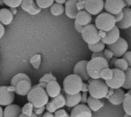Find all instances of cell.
<instances>
[{"label": "cell", "instance_id": "41", "mask_svg": "<svg viewBox=\"0 0 131 117\" xmlns=\"http://www.w3.org/2000/svg\"><path fill=\"white\" fill-rule=\"evenodd\" d=\"M123 58L127 62L128 66L130 67H131V52L130 51H127L124 54V55L122 56Z\"/></svg>", "mask_w": 131, "mask_h": 117}, {"label": "cell", "instance_id": "35", "mask_svg": "<svg viewBox=\"0 0 131 117\" xmlns=\"http://www.w3.org/2000/svg\"><path fill=\"white\" fill-rule=\"evenodd\" d=\"M38 6L41 8H47L50 7L54 2V0H35Z\"/></svg>", "mask_w": 131, "mask_h": 117}, {"label": "cell", "instance_id": "31", "mask_svg": "<svg viewBox=\"0 0 131 117\" xmlns=\"http://www.w3.org/2000/svg\"><path fill=\"white\" fill-rule=\"evenodd\" d=\"M88 48L93 52H100V51H103L104 50L105 44L100 40L99 41H97L94 44H88Z\"/></svg>", "mask_w": 131, "mask_h": 117}, {"label": "cell", "instance_id": "36", "mask_svg": "<svg viewBox=\"0 0 131 117\" xmlns=\"http://www.w3.org/2000/svg\"><path fill=\"white\" fill-rule=\"evenodd\" d=\"M21 113H23L25 116H30L33 113V106L31 103H26L21 109Z\"/></svg>", "mask_w": 131, "mask_h": 117}, {"label": "cell", "instance_id": "59", "mask_svg": "<svg viewBox=\"0 0 131 117\" xmlns=\"http://www.w3.org/2000/svg\"><path fill=\"white\" fill-rule=\"evenodd\" d=\"M103 1H104V2H105V1H106V0H103Z\"/></svg>", "mask_w": 131, "mask_h": 117}, {"label": "cell", "instance_id": "27", "mask_svg": "<svg viewBox=\"0 0 131 117\" xmlns=\"http://www.w3.org/2000/svg\"><path fill=\"white\" fill-rule=\"evenodd\" d=\"M124 110L125 113L128 115H131V91L129 90L127 93H125L124 99L123 101Z\"/></svg>", "mask_w": 131, "mask_h": 117}, {"label": "cell", "instance_id": "9", "mask_svg": "<svg viewBox=\"0 0 131 117\" xmlns=\"http://www.w3.org/2000/svg\"><path fill=\"white\" fill-rule=\"evenodd\" d=\"M15 99V87H0V106L12 104Z\"/></svg>", "mask_w": 131, "mask_h": 117}, {"label": "cell", "instance_id": "57", "mask_svg": "<svg viewBox=\"0 0 131 117\" xmlns=\"http://www.w3.org/2000/svg\"><path fill=\"white\" fill-rule=\"evenodd\" d=\"M124 117H131V115H128V114H125V116H124Z\"/></svg>", "mask_w": 131, "mask_h": 117}, {"label": "cell", "instance_id": "44", "mask_svg": "<svg viewBox=\"0 0 131 117\" xmlns=\"http://www.w3.org/2000/svg\"><path fill=\"white\" fill-rule=\"evenodd\" d=\"M88 92H84L82 94H81V102L84 104L87 103V101H88Z\"/></svg>", "mask_w": 131, "mask_h": 117}, {"label": "cell", "instance_id": "6", "mask_svg": "<svg viewBox=\"0 0 131 117\" xmlns=\"http://www.w3.org/2000/svg\"><path fill=\"white\" fill-rule=\"evenodd\" d=\"M81 33L84 41L88 43V44H94L101 40V37L98 33V29L94 25L89 24L84 25Z\"/></svg>", "mask_w": 131, "mask_h": 117}, {"label": "cell", "instance_id": "14", "mask_svg": "<svg viewBox=\"0 0 131 117\" xmlns=\"http://www.w3.org/2000/svg\"><path fill=\"white\" fill-rule=\"evenodd\" d=\"M20 5L25 11L31 15L38 14L41 10V8L38 6L35 0H22Z\"/></svg>", "mask_w": 131, "mask_h": 117}, {"label": "cell", "instance_id": "43", "mask_svg": "<svg viewBox=\"0 0 131 117\" xmlns=\"http://www.w3.org/2000/svg\"><path fill=\"white\" fill-rule=\"evenodd\" d=\"M113 15L114 16V18H115L116 22H117V21H121V20L122 19V18H123V15H124V14H123V11H120V12H119V13H117V14H114V15Z\"/></svg>", "mask_w": 131, "mask_h": 117}, {"label": "cell", "instance_id": "1", "mask_svg": "<svg viewBox=\"0 0 131 117\" xmlns=\"http://www.w3.org/2000/svg\"><path fill=\"white\" fill-rule=\"evenodd\" d=\"M27 96L28 103H31L33 107H45L49 100L45 90L37 85L31 87Z\"/></svg>", "mask_w": 131, "mask_h": 117}, {"label": "cell", "instance_id": "30", "mask_svg": "<svg viewBox=\"0 0 131 117\" xmlns=\"http://www.w3.org/2000/svg\"><path fill=\"white\" fill-rule=\"evenodd\" d=\"M114 65L115 67V68L117 69H119V70H121L123 71H126L128 67H130L128 66V64L127 62L124 59V58H119V59H116L114 63Z\"/></svg>", "mask_w": 131, "mask_h": 117}, {"label": "cell", "instance_id": "15", "mask_svg": "<svg viewBox=\"0 0 131 117\" xmlns=\"http://www.w3.org/2000/svg\"><path fill=\"white\" fill-rule=\"evenodd\" d=\"M123 18L121 21L116 22V26L118 28L127 29L131 26V9L129 7H124L123 8Z\"/></svg>", "mask_w": 131, "mask_h": 117}, {"label": "cell", "instance_id": "13", "mask_svg": "<svg viewBox=\"0 0 131 117\" xmlns=\"http://www.w3.org/2000/svg\"><path fill=\"white\" fill-rule=\"evenodd\" d=\"M92 111L84 103L78 104L74 107L71 113L70 117H91Z\"/></svg>", "mask_w": 131, "mask_h": 117}, {"label": "cell", "instance_id": "33", "mask_svg": "<svg viewBox=\"0 0 131 117\" xmlns=\"http://www.w3.org/2000/svg\"><path fill=\"white\" fill-rule=\"evenodd\" d=\"M125 73V80L124 84L123 85V88L127 89V90H130L131 89V68L128 67L127 71L124 72Z\"/></svg>", "mask_w": 131, "mask_h": 117}, {"label": "cell", "instance_id": "18", "mask_svg": "<svg viewBox=\"0 0 131 117\" xmlns=\"http://www.w3.org/2000/svg\"><path fill=\"white\" fill-rule=\"evenodd\" d=\"M79 0H67L65 2L64 11L66 15L70 18H75L78 9L77 8V3Z\"/></svg>", "mask_w": 131, "mask_h": 117}, {"label": "cell", "instance_id": "8", "mask_svg": "<svg viewBox=\"0 0 131 117\" xmlns=\"http://www.w3.org/2000/svg\"><path fill=\"white\" fill-rule=\"evenodd\" d=\"M107 48L112 51L114 57H121L128 50V44L123 38H119L117 41L111 44H107Z\"/></svg>", "mask_w": 131, "mask_h": 117}, {"label": "cell", "instance_id": "17", "mask_svg": "<svg viewBox=\"0 0 131 117\" xmlns=\"http://www.w3.org/2000/svg\"><path fill=\"white\" fill-rule=\"evenodd\" d=\"M31 89V80H22L15 86V93L20 96H26Z\"/></svg>", "mask_w": 131, "mask_h": 117}, {"label": "cell", "instance_id": "55", "mask_svg": "<svg viewBox=\"0 0 131 117\" xmlns=\"http://www.w3.org/2000/svg\"><path fill=\"white\" fill-rule=\"evenodd\" d=\"M11 9H12V14L14 15V14L16 12V9H15V8H11Z\"/></svg>", "mask_w": 131, "mask_h": 117}, {"label": "cell", "instance_id": "51", "mask_svg": "<svg viewBox=\"0 0 131 117\" xmlns=\"http://www.w3.org/2000/svg\"><path fill=\"white\" fill-rule=\"evenodd\" d=\"M46 85H47V84H45V83H39V84H38L37 86H38V87H42V88H44V89L45 90Z\"/></svg>", "mask_w": 131, "mask_h": 117}, {"label": "cell", "instance_id": "53", "mask_svg": "<svg viewBox=\"0 0 131 117\" xmlns=\"http://www.w3.org/2000/svg\"><path fill=\"white\" fill-rule=\"evenodd\" d=\"M126 4H127V6H130L131 5V0H124Z\"/></svg>", "mask_w": 131, "mask_h": 117}, {"label": "cell", "instance_id": "54", "mask_svg": "<svg viewBox=\"0 0 131 117\" xmlns=\"http://www.w3.org/2000/svg\"><path fill=\"white\" fill-rule=\"evenodd\" d=\"M0 117H3V110L2 107H0Z\"/></svg>", "mask_w": 131, "mask_h": 117}, {"label": "cell", "instance_id": "11", "mask_svg": "<svg viewBox=\"0 0 131 117\" xmlns=\"http://www.w3.org/2000/svg\"><path fill=\"white\" fill-rule=\"evenodd\" d=\"M104 2L103 0H86L84 8L88 13L92 15H99L104 9Z\"/></svg>", "mask_w": 131, "mask_h": 117}, {"label": "cell", "instance_id": "20", "mask_svg": "<svg viewBox=\"0 0 131 117\" xmlns=\"http://www.w3.org/2000/svg\"><path fill=\"white\" fill-rule=\"evenodd\" d=\"M75 21L83 26L89 25L92 21V15L85 10H80L76 15Z\"/></svg>", "mask_w": 131, "mask_h": 117}, {"label": "cell", "instance_id": "38", "mask_svg": "<svg viewBox=\"0 0 131 117\" xmlns=\"http://www.w3.org/2000/svg\"><path fill=\"white\" fill-rule=\"evenodd\" d=\"M22 0H3V2L5 5H8L10 8H17L18 7Z\"/></svg>", "mask_w": 131, "mask_h": 117}, {"label": "cell", "instance_id": "48", "mask_svg": "<svg viewBox=\"0 0 131 117\" xmlns=\"http://www.w3.org/2000/svg\"><path fill=\"white\" fill-rule=\"evenodd\" d=\"M5 34V28L3 26V25L2 23H0V39L3 37Z\"/></svg>", "mask_w": 131, "mask_h": 117}, {"label": "cell", "instance_id": "28", "mask_svg": "<svg viewBox=\"0 0 131 117\" xmlns=\"http://www.w3.org/2000/svg\"><path fill=\"white\" fill-rule=\"evenodd\" d=\"M50 11L53 15L58 16V15H61L64 13V8L62 5V4H59V3H53L51 6H50Z\"/></svg>", "mask_w": 131, "mask_h": 117}, {"label": "cell", "instance_id": "50", "mask_svg": "<svg viewBox=\"0 0 131 117\" xmlns=\"http://www.w3.org/2000/svg\"><path fill=\"white\" fill-rule=\"evenodd\" d=\"M18 117H38L36 114H35V113H32L31 114V116H25V115H24L23 113H21L20 114V116Z\"/></svg>", "mask_w": 131, "mask_h": 117}, {"label": "cell", "instance_id": "58", "mask_svg": "<svg viewBox=\"0 0 131 117\" xmlns=\"http://www.w3.org/2000/svg\"><path fill=\"white\" fill-rule=\"evenodd\" d=\"M79 1H81V2H82V1H86V0H79Z\"/></svg>", "mask_w": 131, "mask_h": 117}, {"label": "cell", "instance_id": "4", "mask_svg": "<svg viewBox=\"0 0 131 117\" xmlns=\"http://www.w3.org/2000/svg\"><path fill=\"white\" fill-rule=\"evenodd\" d=\"M81 78L76 74H70L67 76L63 82L64 91L68 94H77L81 92L82 86Z\"/></svg>", "mask_w": 131, "mask_h": 117}, {"label": "cell", "instance_id": "5", "mask_svg": "<svg viewBox=\"0 0 131 117\" xmlns=\"http://www.w3.org/2000/svg\"><path fill=\"white\" fill-rule=\"evenodd\" d=\"M116 25L114 16L108 12H103L98 15L95 21V26L97 29L108 31L112 29Z\"/></svg>", "mask_w": 131, "mask_h": 117}, {"label": "cell", "instance_id": "16", "mask_svg": "<svg viewBox=\"0 0 131 117\" xmlns=\"http://www.w3.org/2000/svg\"><path fill=\"white\" fill-rule=\"evenodd\" d=\"M87 64L88 61H81L76 64L74 68V74L79 76L84 81H87L90 78L87 72Z\"/></svg>", "mask_w": 131, "mask_h": 117}, {"label": "cell", "instance_id": "32", "mask_svg": "<svg viewBox=\"0 0 131 117\" xmlns=\"http://www.w3.org/2000/svg\"><path fill=\"white\" fill-rule=\"evenodd\" d=\"M22 80H31L30 78L28 77V76L25 74L23 73H19L18 74H16L15 76L13 77V78L11 80V86L15 87L17 83H18L19 81Z\"/></svg>", "mask_w": 131, "mask_h": 117}, {"label": "cell", "instance_id": "47", "mask_svg": "<svg viewBox=\"0 0 131 117\" xmlns=\"http://www.w3.org/2000/svg\"><path fill=\"white\" fill-rule=\"evenodd\" d=\"M81 91L84 92H88V84H85V83H82V86H81Z\"/></svg>", "mask_w": 131, "mask_h": 117}, {"label": "cell", "instance_id": "22", "mask_svg": "<svg viewBox=\"0 0 131 117\" xmlns=\"http://www.w3.org/2000/svg\"><path fill=\"white\" fill-rule=\"evenodd\" d=\"M63 95L64 96L65 98V106L71 108V107H74L78 104L81 103V93H78L77 94H68L64 91L63 93Z\"/></svg>", "mask_w": 131, "mask_h": 117}, {"label": "cell", "instance_id": "3", "mask_svg": "<svg viewBox=\"0 0 131 117\" xmlns=\"http://www.w3.org/2000/svg\"><path fill=\"white\" fill-rule=\"evenodd\" d=\"M109 87L105 84L104 80L99 79H92L88 84V91L90 96L96 99H103L105 98Z\"/></svg>", "mask_w": 131, "mask_h": 117}, {"label": "cell", "instance_id": "23", "mask_svg": "<svg viewBox=\"0 0 131 117\" xmlns=\"http://www.w3.org/2000/svg\"><path fill=\"white\" fill-rule=\"evenodd\" d=\"M21 113V109L16 104H9L3 110V117H18Z\"/></svg>", "mask_w": 131, "mask_h": 117}, {"label": "cell", "instance_id": "26", "mask_svg": "<svg viewBox=\"0 0 131 117\" xmlns=\"http://www.w3.org/2000/svg\"><path fill=\"white\" fill-rule=\"evenodd\" d=\"M51 103L53 104V106L56 108V110H59L61 109L62 107H64L65 106V98L64 96L61 93H59L58 96H56L55 97L52 98L51 100Z\"/></svg>", "mask_w": 131, "mask_h": 117}, {"label": "cell", "instance_id": "39", "mask_svg": "<svg viewBox=\"0 0 131 117\" xmlns=\"http://www.w3.org/2000/svg\"><path fill=\"white\" fill-rule=\"evenodd\" d=\"M104 58L106 59V61L109 63V61L113 58L114 57V54L112 52L111 50H110L109 48L107 49H104Z\"/></svg>", "mask_w": 131, "mask_h": 117}, {"label": "cell", "instance_id": "10", "mask_svg": "<svg viewBox=\"0 0 131 117\" xmlns=\"http://www.w3.org/2000/svg\"><path fill=\"white\" fill-rule=\"evenodd\" d=\"M126 6L127 4L124 0H106L104 8L107 12L114 15L121 11Z\"/></svg>", "mask_w": 131, "mask_h": 117}, {"label": "cell", "instance_id": "34", "mask_svg": "<svg viewBox=\"0 0 131 117\" xmlns=\"http://www.w3.org/2000/svg\"><path fill=\"white\" fill-rule=\"evenodd\" d=\"M41 56L40 54H35L31 57L30 63L33 66V67L37 70L39 68L41 65Z\"/></svg>", "mask_w": 131, "mask_h": 117}, {"label": "cell", "instance_id": "12", "mask_svg": "<svg viewBox=\"0 0 131 117\" xmlns=\"http://www.w3.org/2000/svg\"><path fill=\"white\" fill-rule=\"evenodd\" d=\"M120 38V31L119 28L115 25L112 29L108 31H104L103 37L101 38V41L104 44H111L117 41Z\"/></svg>", "mask_w": 131, "mask_h": 117}, {"label": "cell", "instance_id": "21", "mask_svg": "<svg viewBox=\"0 0 131 117\" xmlns=\"http://www.w3.org/2000/svg\"><path fill=\"white\" fill-rule=\"evenodd\" d=\"M45 91L48 97L54 98L58 96L61 92V88L60 84L57 81H51L47 84L45 87Z\"/></svg>", "mask_w": 131, "mask_h": 117}, {"label": "cell", "instance_id": "45", "mask_svg": "<svg viewBox=\"0 0 131 117\" xmlns=\"http://www.w3.org/2000/svg\"><path fill=\"white\" fill-rule=\"evenodd\" d=\"M104 57V51H100V52H93V54L91 56L92 58H95V57Z\"/></svg>", "mask_w": 131, "mask_h": 117}, {"label": "cell", "instance_id": "29", "mask_svg": "<svg viewBox=\"0 0 131 117\" xmlns=\"http://www.w3.org/2000/svg\"><path fill=\"white\" fill-rule=\"evenodd\" d=\"M113 75H114L113 69H110L109 67L104 68L100 72V78L104 80H111L113 77Z\"/></svg>", "mask_w": 131, "mask_h": 117}, {"label": "cell", "instance_id": "24", "mask_svg": "<svg viewBox=\"0 0 131 117\" xmlns=\"http://www.w3.org/2000/svg\"><path fill=\"white\" fill-rule=\"evenodd\" d=\"M87 103L88 104V107L91 109V110L94 112L98 111L101 108L104 107V102L102 99H96L92 97L91 96L88 97Z\"/></svg>", "mask_w": 131, "mask_h": 117}, {"label": "cell", "instance_id": "49", "mask_svg": "<svg viewBox=\"0 0 131 117\" xmlns=\"http://www.w3.org/2000/svg\"><path fill=\"white\" fill-rule=\"evenodd\" d=\"M42 117H54V116L52 113L47 112V113H45V114L42 116Z\"/></svg>", "mask_w": 131, "mask_h": 117}, {"label": "cell", "instance_id": "25", "mask_svg": "<svg viewBox=\"0 0 131 117\" xmlns=\"http://www.w3.org/2000/svg\"><path fill=\"white\" fill-rule=\"evenodd\" d=\"M13 20V14L8 8H2L0 10V23L4 25H9Z\"/></svg>", "mask_w": 131, "mask_h": 117}, {"label": "cell", "instance_id": "52", "mask_svg": "<svg viewBox=\"0 0 131 117\" xmlns=\"http://www.w3.org/2000/svg\"><path fill=\"white\" fill-rule=\"evenodd\" d=\"M57 3H59V4H64L66 2L67 0H54Z\"/></svg>", "mask_w": 131, "mask_h": 117}, {"label": "cell", "instance_id": "7", "mask_svg": "<svg viewBox=\"0 0 131 117\" xmlns=\"http://www.w3.org/2000/svg\"><path fill=\"white\" fill-rule=\"evenodd\" d=\"M114 75L111 80H105V84L109 88L112 89H118L121 88L124 84L125 80V73L124 71L114 68L113 69Z\"/></svg>", "mask_w": 131, "mask_h": 117}, {"label": "cell", "instance_id": "42", "mask_svg": "<svg viewBox=\"0 0 131 117\" xmlns=\"http://www.w3.org/2000/svg\"><path fill=\"white\" fill-rule=\"evenodd\" d=\"M45 110V107H33V111L34 113L36 114L37 116H41Z\"/></svg>", "mask_w": 131, "mask_h": 117}, {"label": "cell", "instance_id": "19", "mask_svg": "<svg viewBox=\"0 0 131 117\" xmlns=\"http://www.w3.org/2000/svg\"><path fill=\"white\" fill-rule=\"evenodd\" d=\"M124 96H125V93H124V90H122L121 88L114 89V92L108 97V100L111 104L115 105V106H118L123 103L124 99Z\"/></svg>", "mask_w": 131, "mask_h": 117}, {"label": "cell", "instance_id": "37", "mask_svg": "<svg viewBox=\"0 0 131 117\" xmlns=\"http://www.w3.org/2000/svg\"><path fill=\"white\" fill-rule=\"evenodd\" d=\"M51 81H57L56 77L54 76H53L51 74H45L39 80L40 83H45V84H48Z\"/></svg>", "mask_w": 131, "mask_h": 117}, {"label": "cell", "instance_id": "56", "mask_svg": "<svg viewBox=\"0 0 131 117\" xmlns=\"http://www.w3.org/2000/svg\"><path fill=\"white\" fill-rule=\"evenodd\" d=\"M4 5L3 0H0V5Z\"/></svg>", "mask_w": 131, "mask_h": 117}, {"label": "cell", "instance_id": "40", "mask_svg": "<svg viewBox=\"0 0 131 117\" xmlns=\"http://www.w3.org/2000/svg\"><path fill=\"white\" fill-rule=\"evenodd\" d=\"M54 117H70V115L64 110L59 109L58 110H56L54 114Z\"/></svg>", "mask_w": 131, "mask_h": 117}, {"label": "cell", "instance_id": "46", "mask_svg": "<svg viewBox=\"0 0 131 117\" xmlns=\"http://www.w3.org/2000/svg\"><path fill=\"white\" fill-rule=\"evenodd\" d=\"M74 27H75V29L78 31V32H81V31H82V28H83V25H80V24H78V23H77L76 21H74Z\"/></svg>", "mask_w": 131, "mask_h": 117}, {"label": "cell", "instance_id": "2", "mask_svg": "<svg viewBox=\"0 0 131 117\" xmlns=\"http://www.w3.org/2000/svg\"><path fill=\"white\" fill-rule=\"evenodd\" d=\"M106 67H109V63L105 58L98 57L88 61L87 72L91 79H99L101 71Z\"/></svg>", "mask_w": 131, "mask_h": 117}]
</instances>
